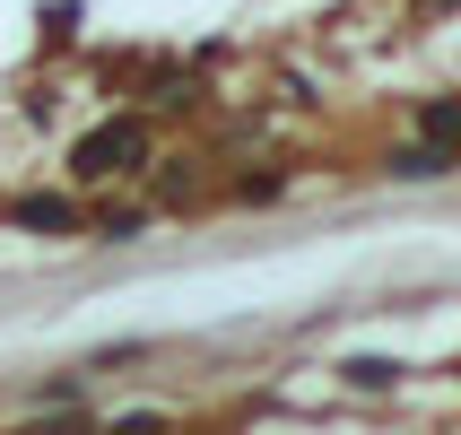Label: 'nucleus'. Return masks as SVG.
Here are the masks:
<instances>
[{
	"label": "nucleus",
	"instance_id": "f03ea898",
	"mask_svg": "<svg viewBox=\"0 0 461 435\" xmlns=\"http://www.w3.org/2000/svg\"><path fill=\"white\" fill-rule=\"evenodd\" d=\"M392 175H410V183H427V175H444V157H436V149H410V157H401V166H392Z\"/></svg>",
	"mask_w": 461,
	"mask_h": 435
},
{
	"label": "nucleus",
	"instance_id": "7ed1b4c3",
	"mask_svg": "<svg viewBox=\"0 0 461 435\" xmlns=\"http://www.w3.org/2000/svg\"><path fill=\"white\" fill-rule=\"evenodd\" d=\"M18 218H26V227H70V209H61V201H26Z\"/></svg>",
	"mask_w": 461,
	"mask_h": 435
},
{
	"label": "nucleus",
	"instance_id": "20e7f679",
	"mask_svg": "<svg viewBox=\"0 0 461 435\" xmlns=\"http://www.w3.org/2000/svg\"><path fill=\"white\" fill-rule=\"evenodd\" d=\"M427 131H436V140H461V104H436V113H427Z\"/></svg>",
	"mask_w": 461,
	"mask_h": 435
},
{
	"label": "nucleus",
	"instance_id": "f257e3e1",
	"mask_svg": "<svg viewBox=\"0 0 461 435\" xmlns=\"http://www.w3.org/2000/svg\"><path fill=\"white\" fill-rule=\"evenodd\" d=\"M140 149H149V131H140V122H104L96 140H78V175H87V183H104V175H122Z\"/></svg>",
	"mask_w": 461,
	"mask_h": 435
}]
</instances>
